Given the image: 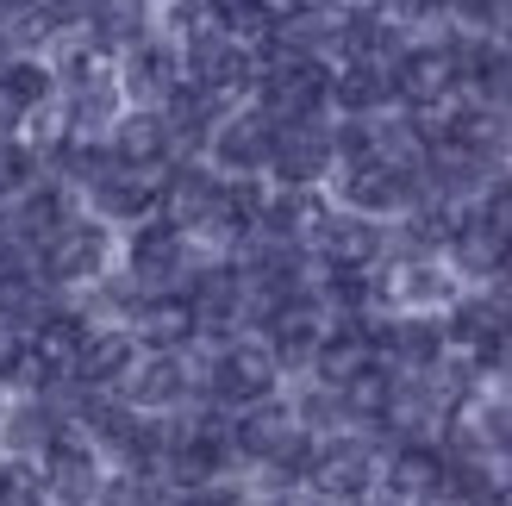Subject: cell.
Here are the masks:
<instances>
[{
  "instance_id": "cell-1",
  "label": "cell",
  "mask_w": 512,
  "mask_h": 506,
  "mask_svg": "<svg viewBox=\"0 0 512 506\" xmlns=\"http://www.w3.org/2000/svg\"><path fill=\"white\" fill-rule=\"evenodd\" d=\"M200 357V400L219 413H250L263 407V400H275L281 388H288V375H281V363L269 357L263 338H232V344H213V350H194Z\"/></svg>"
},
{
  "instance_id": "cell-2",
  "label": "cell",
  "mask_w": 512,
  "mask_h": 506,
  "mask_svg": "<svg viewBox=\"0 0 512 506\" xmlns=\"http://www.w3.org/2000/svg\"><path fill=\"white\" fill-rule=\"evenodd\" d=\"M369 282H375V313L388 319H444L469 294L444 257H406V250H388L369 269Z\"/></svg>"
},
{
  "instance_id": "cell-3",
  "label": "cell",
  "mask_w": 512,
  "mask_h": 506,
  "mask_svg": "<svg viewBox=\"0 0 512 506\" xmlns=\"http://www.w3.org/2000/svg\"><path fill=\"white\" fill-rule=\"evenodd\" d=\"M113 269H119V232L94 225L88 213L75 219L69 232H57L50 244L32 250V275L50 294H63V300H82L100 275H113Z\"/></svg>"
},
{
  "instance_id": "cell-4",
  "label": "cell",
  "mask_w": 512,
  "mask_h": 506,
  "mask_svg": "<svg viewBox=\"0 0 512 506\" xmlns=\"http://www.w3.org/2000/svg\"><path fill=\"white\" fill-rule=\"evenodd\" d=\"M200 257H207V250H200L182 225H169L163 213L132 225V232L119 238V269L132 275L144 294H182L188 275L200 269Z\"/></svg>"
},
{
  "instance_id": "cell-5",
  "label": "cell",
  "mask_w": 512,
  "mask_h": 506,
  "mask_svg": "<svg viewBox=\"0 0 512 506\" xmlns=\"http://www.w3.org/2000/svg\"><path fill=\"white\" fill-rule=\"evenodd\" d=\"M381 469H388V444L369 432H338L319 438L313 469H306V494H319L325 506H363L381 488Z\"/></svg>"
},
{
  "instance_id": "cell-6",
  "label": "cell",
  "mask_w": 512,
  "mask_h": 506,
  "mask_svg": "<svg viewBox=\"0 0 512 506\" xmlns=\"http://www.w3.org/2000/svg\"><path fill=\"white\" fill-rule=\"evenodd\" d=\"M263 75H256L250 107H263L275 125H331V63L313 57H256Z\"/></svg>"
},
{
  "instance_id": "cell-7",
  "label": "cell",
  "mask_w": 512,
  "mask_h": 506,
  "mask_svg": "<svg viewBox=\"0 0 512 506\" xmlns=\"http://www.w3.org/2000/svg\"><path fill=\"white\" fill-rule=\"evenodd\" d=\"M325 194H331V207H344V213H363V219L394 225L425 188H419V169H400V163H388V157H369V163L338 169V175L325 182Z\"/></svg>"
},
{
  "instance_id": "cell-8",
  "label": "cell",
  "mask_w": 512,
  "mask_h": 506,
  "mask_svg": "<svg viewBox=\"0 0 512 506\" xmlns=\"http://www.w3.org/2000/svg\"><path fill=\"white\" fill-rule=\"evenodd\" d=\"M388 82H394V113H444L450 100L463 94L444 32H438V38H413V44H406L400 57H394V69H388Z\"/></svg>"
},
{
  "instance_id": "cell-9",
  "label": "cell",
  "mask_w": 512,
  "mask_h": 506,
  "mask_svg": "<svg viewBox=\"0 0 512 506\" xmlns=\"http://www.w3.org/2000/svg\"><path fill=\"white\" fill-rule=\"evenodd\" d=\"M256 75H263V63H256V50H244V44H232L225 32H194V38H182V82H194V88H207V94H219V100H232V107H244V100L256 94Z\"/></svg>"
},
{
  "instance_id": "cell-10",
  "label": "cell",
  "mask_w": 512,
  "mask_h": 506,
  "mask_svg": "<svg viewBox=\"0 0 512 506\" xmlns=\"http://www.w3.org/2000/svg\"><path fill=\"white\" fill-rule=\"evenodd\" d=\"M275 132L281 125L263 113V107H232L225 113V125L213 132V144H207V163L213 175H225V182H263L269 175V157H275Z\"/></svg>"
},
{
  "instance_id": "cell-11",
  "label": "cell",
  "mask_w": 512,
  "mask_h": 506,
  "mask_svg": "<svg viewBox=\"0 0 512 506\" xmlns=\"http://www.w3.org/2000/svg\"><path fill=\"white\" fill-rule=\"evenodd\" d=\"M325 332H331V313L319 307V294L306 288V294H294V300H281L269 319H256V332H250V338H263V344H269V357L281 363V375H288V382H300V375L313 369Z\"/></svg>"
},
{
  "instance_id": "cell-12",
  "label": "cell",
  "mask_w": 512,
  "mask_h": 506,
  "mask_svg": "<svg viewBox=\"0 0 512 506\" xmlns=\"http://www.w3.org/2000/svg\"><path fill=\"white\" fill-rule=\"evenodd\" d=\"M119 400L144 419H175L200 400V357H138V369L125 375Z\"/></svg>"
},
{
  "instance_id": "cell-13",
  "label": "cell",
  "mask_w": 512,
  "mask_h": 506,
  "mask_svg": "<svg viewBox=\"0 0 512 506\" xmlns=\"http://www.w3.org/2000/svg\"><path fill=\"white\" fill-rule=\"evenodd\" d=\"M82 213L125 238L132 225L163 213V175H144V169H119L113 163L107 175H94V182L82 188Z\"/></svg>"
},
{
  "instance_id": "cell-14",
  "label": "cell",
  "mask_w": 512,
  "mask_h": 506,
  "mask_svg": "<svg viewBox=\"0 0 512 506\" xmlns=\"http://www.w3.org/2000/svg\"><path fill=\"white\" fill-rule=\"evenodd\" d=\"M38 475H44V500H50V506H94L113 469H107V457H100V450L69 425V432L44 450Z\"/></svg>"
},
{
  "instance_id": "cell-15",
  "label": "cell",
  "mask_w": 512,
  "mask_h": 506,
  "mask_svg": "<svg viewBox=\"0 0 512 506\" xmlns=\"http://www.w3.org/2000/svg\"><path fill=\"white\" fill-rule=\"evenodd\" d=\"M306 257H313V269H350V275H369L381 257H388V225H381V219H363V213L331 207L325 225L313 232V244H306Z\"/></svg>"
},
{
  "instance_id": "cell-16",
  "label": "cell",
  "mask_w": 512,
  "mask_h": 506,
  "mask_svg": "<svg viewBox=\"0 0 512 506\" xmlns=\"http://www.w3.org/2000/svg\"><path fill=\"white\" fill-rule=\"evenodd\" d=\"M338 157H331V125H281L275 132V157H269V188H294V194H319Z\"/></svg>"
},
{
  "instance_id": "cell-17",
  "label": "cell",
  "mask_w": 512,
  "mask_h": 506,
  "mask_svg": "<svg viewBox=\"0 0 512 506\" xmlns=\"http://www.w3.org/2000/svg\"><path fill=\"white\" fill-rule=\"evenodd\" d=\"M113 75H119L125 107H163V100L182 88V44L150 32L144 44L125 50V57H113Z\"/></svg>"
},
{
  "instance_id": "cell-18",
  "label": "cell",
  "mask_w": 512,
  "mask_h": 506,
  "mask_svg": "<svg viewBox=\"0 0 512 506\" xmlns=\"http://www.w3.org/2000/svg\"><path fill=\"white\" fill-rule=\"evenodd\" d=\"M444 263H450V275L463 288H494L500 275L512 269V232H500V225H488L469 207L463 225H456L450 244H444Z\"/></svg>"
},
{
  "instance_id": "cell-19",
  "label": "cell",
  "mask_w": 512,
  "mask_h": 506,
  "mask_svg": "<svg viewBox=\"0 0 512 506\" xmlns=\"http://www.w3.org/2000/svg\"><path fill=\"white\" fill-rule=\"evenodd\" d=\"M138 338L125 332V325H94L88 344L75 350V363H69V388L75 394H119L125 388V375L138 369Z\"/></svg>"
},
{
  "instance_id": "cell-20",
  "label": "cell",
  "mask_w": 512,
  "mask_h": 506,
  "mask_svg": "<svg viewBox=\"0 0 512 506\" xmlns=\"http://www.w3.org/2000/svg\"><path fill=\"white\" fill-rule=\"evenodd\" d=\"M75 219H82V194H75L69 182H57V175H38V182L7 207V225H13V238H19L25 250L50 244L57 232H69Z\"/></svg>"
},
{
  "instance_id": "cell-21",
  "label": "cell",
  "mask_w": 512,
  "mask_h": 506,
  "mask_svg": "<svg viewBox=\"0 0 512 506\" xmlns=\"http://www.w3.org/2000/svg\"><path fill=\"white\" fill-rule=\"evenodd\" d=\"M125 332L138 338L144 357H188V350H200V325H194L188 294H144V307L132 313Z\"/></svg>"
},
{
  "instance_id": "cell-22",
  "label": "cell",
  "mask_w": 512,
  "mask_h": 506,
  "mask_svg": "<svg viewBox=\"0 0 512 506\" xmlns=\"http://www.w3.org/2000/svg\"><path fill=\"white\" fill-rule=\"evenodd\" d=\"M107 150H113V163L119 169H144V175H163L169 163H182L175 157V138H169V125L157 107H125L119 125L107 132Z\"/></svg>"
},
{
  "instance_id": "cell-23",
  "label": "cell",
  "mask_w": 512,
  "mask_h": 506,
  "mask_svg": "<svg viewBox=\"0 0 512 506\" xmlns=\"http://www.w3.org/2000/svg\"><path fill=\"white\" fill-rule=\"evenodd\" d=\"M157 113H163V125H169V138H175V157H207V144H213V132L225 125V113H232V100H219V94H207V88L182 82Z\"/></svg>"
},
{
  "instance_id": "cell-24",
  "label": "cell",
  "mask_w": 512,
  "mask_h": 506,
  "mask_svg": "<svg viewBox=\"0 0 512 506\" xmlns=\"http://www.w3.org/2000/svg\"><path fill=\"white\" fill-rule=\"evenodd\" d=\"M413 44L388 13H344L338 7V63H375V69H394V57ZM331 63V69H338Z\"/></svg>"
},
{
  "instance_id": "cell-25",
  "label": "cell",
  "mask_w": 512,
  "mask_h": 506,
  "mask_svg": "<svg viewBox=\"0 0 512 506\" xmlns=\"http://www.w3.org/2000/svg\"><path fill=\"white\" fill-rule=\"evenodd\" d=\"M394 113V82L375 63H338L331 69V119H381Z\"/></svg>"
},
{
  "instance_id": "cell-26",
  "label": "cell",
  "mask_w": 512,
  "mask_h": 506,
  "mask_svg": "<svg viewBox=\"0 0 512 506\" xmlns=\"http://www.w3.org/2000/svg\"><path fill=\"white\" fill-rule=\"evenodd\" d=\"M207 13H213V32H225L244 50H263L269 32H275V7H269V0H207Z\"/></svg>"
},
{
  "instance_id": "cell-27",
  "label": "cell",
  "mask_w": 512,
  "mask_h": 506,
  "mask_svg": "<svg viewBox=\"0 0 512 506\" xmlns=\"http://www.w3.org/2000/svg\"><path fill=\"white\" fill-rule=\"evenodd\" d=\"M163 500H169V494H163V482H157V475H138V469H113L94 506H163Z\"/></svg>"
},
{
  "instance_id": "cell-28",
  "label": "cell",
  "mask_w": 512,
  "mask_h": 506,
  "mask_svg": "<svg viewBox=\"0 0 512 506\" xmlns=\"http://www.w3.org/2000/svg\"><path fill=\"white\" fill-rule=\"evenodd\" d=\"M0 506H50L38 463H0Z\"/></svg>"
},
{
  "instance_id": "cell-29",
  "label": "cell",
  "mask_w": 512,
  "mask_h": 506,
  "mask_svg": "<svg viewBox=\"0 0 512 506\" xmlns=\"http://www.w3.org/2000/svg\"><path fill=\"white\" fill-rule=\"evenodd\" d=\"M475 213L488 219V225H500V232H512V169H500L488 188H481V200H475Z\"/></svg>"
},
{
  "instance_id": "cell-30",
  "label": "cell",
  "mask_w": 512,
  "mask_h": 506,
  "mask_svg": "<svg viewBox=\"0 0 512 506\" xmlns=\"http://www.w3.org/2000/svg\"><path fill=\"white\" fill-rule=\"evenodd\" d=\"M275 19H294V13H325V7H338V0H269Z\"/></svg>"
},
{
  "instance_id": "cell-31",
  "label": "cell",
  "mask_w": 512,
  "mask_h": 506,
  "mask_svg": "<svg viewBox=\"0 0 512 506\" xmlns=\"http://www.w3.org/2000/svg\"><path fill=\"white\" fill-rule=\"evenodd\" d=\"M500 475L512 482V438H506V450H500Z\"/></svg>"
},
{
  "instance_id": "cell-32",
  "label": "cell",
  "mask_w": 512,
  "mask_h": 506,
  "mask_svg": "<svg viewBox=\"0 0 512 506\" xmlns=\"http://www.w3.org/2000/svg\"><path fill=\"white\" fill-rule=\"evenodd\" d=\"M0 25H7V0H0Z\"/></svg>"
},
{
  "instance_id": "cell-33",
  "label": "cell",
  "mask_w": 512,
  "mask_h": 506,
  "mask_svg": "<svg viewBox=\"0 0 512 506\" xmlns=\"http://www.w3.org/2000/svg\"><path fill=\"white\" fill-rule=\"evenodd\" d=\"M19 7H44V0H19Z\"/></svg>"
},
{
  "instance_id": "cell-34",
  "label": "cell",
  "mask_w": 512,
  "mask_h": 506,
  "mask_svg": "<svg viewBox=\"0 0 512 506\" xmlns=\"http://www.w3.org/2000/svg\"><path fill=\"white\" fill-rule=\"evenodd\" d=\"M0 463H7V457H0Z\"/></svg>"
}]
</instances>
